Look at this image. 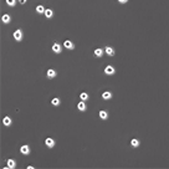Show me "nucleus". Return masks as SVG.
I'll list each match as a JSON object with an SVG mask.
<instances>
[{
	"label": "nucleus",
	"instance_id": "20",
	"mask_svg": "<svg viewBox=\"0 0 169 169\" xmlns=\"http://www.w3.org/2000/svg\"><path fill=\"white\" fill-rule=\"evenodd\" d=\"M131 146H132V147H133V148H137V147H139V140L138 139H132V140H131Z\"/></svg>",
	"mask_w": 169,
	"mask_h": 169
},
{
	"label": "nucleus",
	"instance_id": "5",
	"mask_svg": "<svg viewBox=\"0 0 169 169\" xmlns=\"http://www.w3.org/2000/svg\"><path fill=\"white\" fill-rule=\"evenodd\" d=\"M77 109H78L80 112H85V111L87 109L86 101H81V102H78V103H77Z\"/></svg>",
	"mask_w": 169,
	"mask_h": 169
},
{
	"label": "nucleus",
	"instance_id": "14",
	"mask_svg": "<svg viewBox=\"0 0 169 169\" xmlns=\"http://www.w3.org/2000/svg\"><path fill=\"white\" fill-rule=\"evenodd\" d=\"M105 52H106V55H108V56H113L114 55V50H113V47H111V46L106 47L105 49Z\"/></svg>",
	"mask_w": 169,
	"mask_h": 169
},
{
	"label": "nucleus",
	"instance_id": "11",
	"mask_svg": "<svg viewBox=\"0 0 169 169\" xmlns=\"http://www.w3.org/2000/svg\"><path fill=\"white\" fill-rule=\"evenodd\" d=\"M93 54H94L96 57H102L103 54H105V50H103V49H96V50L93 51Z\"/></svg>",
	"mask_w": 169,
	"mask_h": 169
},
{
	"label": "nucleus",
	"instance_id": "12",
	"mask_svg": "<svg viewBox=\"0 0 169 169\" xmlns=\"http://www.w3.org/2000/svg\"><path fill=\"white\" fill-rule=\"evenodd\" d=\"M1 21H3L4 24H9V22L11 21V16L9 15V14H4V15L1 16Z\"/></svg>",
	"mask_w": 169,
	"mask_h": 169
},
{
	"label": "nucleus",
	"instance_id": "22",
	"mask_svg": "<svg viewBox=\"0 0 169 169\" xmlns=\"http://www.w3.org/2000/svg\"><path fill=\"white\" fill-rule=\"evenodd\" d=\"M128 0H118V3H121V4H126Z\"/></svg>",
	"mask_w": 169,
	"mask_h": 169
},
{
	"label": "nucleus",
	"instance_id": "6",
	"mask_svg": "<svg viewBox=\"0 0 169 169\" xmlns=\"http://www.w3.org/2000/svg\"><path fill=\"white\" fill-rule=\"evenodd\" d=\"M63 46L66 47L67 50H74V49H75V44H74L71 40H65V42H63Z\"/></svg>",
	"mask_w": 169,
	"mask_h": 169
},
{
	"label": "nucleus",
	"instance_id": "16",
	"mask_svg": "<svg viewBox=\"0 0 169 169\" xmlns=\"http://www.w3.org/2000/svg\"><path fill=\"white\" fill-rule=\"evenodd\" d=\"M102 98H103V100H111V98H112V92L105 91V92L102 93Z\"/></svg>",
	"mask_w": 169,
	"mask_h": 169
},
{
	"label": "nucleus",
	"instance_id": "13",
	"mask_svg": "<svg viewBox=\"0 0 169 169\" xmlns=\"http://www.w3.org/2000/svg\"><path fill=\"white\" fill-rule=\"evenodd\" d=\"M98 114H100V118L103 119V121H106V119L108 118V112L107 111H103V109H102V111L98 112Z\"/></svg>",
	"mask_w": 169,
	"mask_h": 169
},
{
	"label": "nucleus",
	"instance_id": "8",
	"mask_svg": "<svg viewBox=\"0 0 169 169\" xmlns=\"http://www.w3.org/2000/svg\"><path fill=\"white\" fill-rule=\"evenodd\" d=\"M46 76L49 77V78H55V77L57 76V72H56V70H54V68H50V70H47Z\"/></svg>",
	"mask_w": 169,
	"mask_h": 169
},
{
	"label": "nucleus",
	"instance_id": "7",
	"mask_svg": "<svg viewBox=\"0 0 169 169\" xmlns=\"http://www.w3.org/2000/svg\"><path fill=\"white\" fill-rule=\"evenodd\" d=\"M6 168L15 169L16 168V162L14 160V159H8V160H6Z\"/></svg>",
	"mask_w": 169,
	"mask_h": 169
},
{
	"label": "nucleus",
	"instance_id": "2",
	"mask_svg": "<svg viewBox=\"0 0 169 169\" xmlns=\"http://www.w3.org/2000/svg\"><path fill=\"white\" fill-rule=\"evenodd\" d=\"M20 153L24 154V155H29L30 154V147L28 144H24L20 147Z\"/></svg>",
	"mask_w": 169,
	"mask_h": 169
},
{
	"label": "nucleus",
	"instance_id": "18",
	"mask_svg": "<svg viewBox=\"0 0 169 169\" xmlns=\"http://www.w3.org/2000/svg\"><path fill=\"white\" fill-rule=\"evenodd\" d=\"M44 15L46 16L47 19H51V17L54 16V11H52L51 9H46V10H45V14H44Z\"/></svg>",
	"mask_w": 169,
	"mask_h": 169
},
{
	"label": "nucleus",
	"instance_id": "23",
	"mask_svg": "<svg viewBox=\"0 0 169 169\" xmlns=\"http://www.w3.org/2000/svg\"><path fill=\"white\" fill-rule=\"evenodd\" d=\"M26 1H28V0H19V3H20V4H25Z\"/></svg>",
	"mask_w": 169,
	"mask_h": 169
},
{
	"label": "nucleus",
	"instance_id": "9",
	"mask_svg": "<svg viewBox=\"0 0 169 169\" xmlns=\"http://www.w3.org/2000/svg\"><path fill=\"white\" fill-rule=\"evenodd\" d=\"M45 144H46L47 148H54L55 147V140L52 138H46L45 139Z\"/></svg>",
	"mask_w": 169,
	"mask_h": 169
},
{
	"label": "nucleus",
	"instance_id": "19",
	"mask_svg": "<svg viewBox=\"0 0 169 169\" xmlns=\"http://www.w3.org/2000/svg\"><path fill=\"white\" fill-rule=\"evenodd\" d=\"M90 98V96H88V93H86V92H82L81 94H80V100L81 101H87Z\"/></svg>",
	"mask_w": 169,
	"mask_h": 169
},
{
	"label": "nucleus",
	"instance_id": "3",
	"mask_svg": "<svg viewBox=\"0 0 169 169\" xmlns=\"http://www.w3.org/2000/svg\"><path fill=\"white\" fill-rule=\"evenodd\" d=\"M13 36H14V39H15L16 41H21L22 40V31L20 30V29H17V30L14 31Z\"/></svg>",
	"mask_w": 169,
	"mask_h": 169
},
{
	"label": "nucleus",
	"instance_id": "4",
	"mask_svg": "<svg viewBox=\"0 0 169 169\" xmlns=\"http://www.w3.org/2000/svg\"><path fill=\"white\" fill-rule=\"evenodd\" d=\"M52 51L55 52V54H61V51H62V45H60L59 42H55L54 45H52Z\"/></svg>",
	"mask_w": 169,
	"mask_h": 169
},
{
	"label": "nucleus",
	"instance_id": "1",
	"mask_svg": "<svg viewBox=\"0 0 169 169\" xmlns=\"http://www.w3.org/2000/svg\"><path fill=\"white\" fill-rule=\"evenodd\" d=\"M114 72H116V68L112 66V65H108L105 67V74L108 75V76H112V75H114Z\"/></svg>",
	"mask_w": 169,
	"mask_h": 169
},
{
	"label": "nucleus",
	"instance_id": "15",
	"mask_svg": "<svg viewBox=\"0 0 169 169\" xmlns=\"http://www.w3.org/2000/svg\"><path fill=\"white\" fill-rule=\"evenodd\" d=\"M45 10H46V9H45L44 5H37V6H36V13H37V14H45Z\"/></svg>",
	"mask_w": 169,
	"mask_h": 169
},
{
	"label": "nucleus",
	"instance_id": "17",
	"mask_svg": "<svg viewBox=\"0 0 169 169\" xmlns=\"http://www.w3.org/2000/svg\"><path fill=\"white\" fill-rule=\"evenodd\" d=\"M60 103H61V100H60V98H57V97L52 98V101H51V105H52V106H55V107L60 106Z\"/></svg>",
	"mask_w": 169,
	"mask_h": 169
},
{
	"label": "nucleus",
	"instance_id": "21",
	"mask_svg": "<svg viewBox=\"0 0 169 169\" xmlns=\"http://www.w3.org/2000/svg\"><path fill=\"white\" fill-rule=\"evenodd\" d=\"M6 1V5H9V6H15L16 5V0H5Z\"/></svg>",
	"mask_w": 169,
	"mask_h": 169
},
{
	"label": "nucleus",
	"instance_id": "10",
	"mask_svg": "<svg viewBox=\"0 0 169 169\" xmlns=\"http://www.w3.org/2000/svg\"><path fill=\"white\" fill-rule=\"evenodd\" d=\"M11 122H13V121H11V118H10L9 116H6V117L3 118V124H4L5 127H10V126H11Z\"/></svg>",
	"mask_w": 169,
	"mask_h": 169
}]
</instances>
